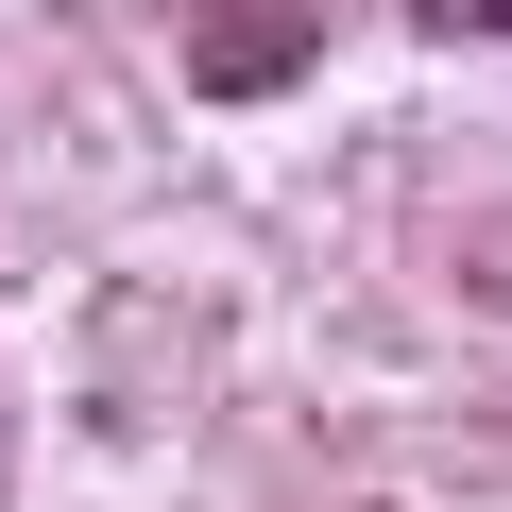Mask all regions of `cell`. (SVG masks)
<instances>
[{"mask_svg":"<svg viewBox=\"0 0 512 512\" xmlns=\"http://www.w3.org/2000/svg\"><path fill=\"white\" fill-rule=\"evenodd\" d=\"M308 52H325V18H308V0H239V18H188V86H205V103H274Z\"/></svg>","mask_w":512,"mask_h":512,"instance_id":"6da1fadb","label":"cell"},{"mask_svg":"<svg viewBox=\"0 0 512 512\" xmlns=\"http://www.w3.org/2000/svg\"><path fill=\"white\" fill-rule=\"evenodd\" d=\"M478 18H512V0H478Z\"/></svg>","mask_w":512,"mask_h":512,"instance_id":"7a4b0ae2","label":"cell"}]
</instances>
